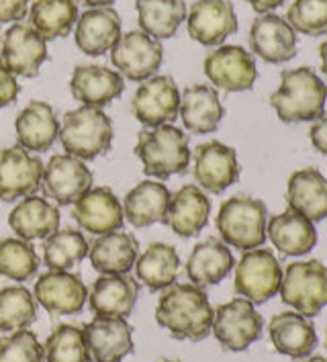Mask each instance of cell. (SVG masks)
Segmentation results:
<instances>
[{
  "instance_id": "6da1fadb",
  "label": "cell",
  "mask_w": 327,
  "mask_h": 362,
  "mask_svg": "<svg viewBox=\"0 0 327 362\" xmlns=\"http://www.w3.org/2000/svg\"><path fill=\"white\" fill-rule=\"evenodd\" d=\"M213 315L205 288L193 283H174L164 288L155 307V322L172 338L189 342H201L211 334Z\"/></svg>"
},
{
  "instance_id": "7a4b0ae2",
  "label": "cell",
  "mask_w": 327,
  "mask_h": 362,
  "mask_svg": "<svg viewBox=\"0 0 327 362\" xmlns=\"http://www.w3.org/2000/svg\"><path fill=\"white\" fill-rule=\"evenodd\" d=\"M327 100V84L311 68L283 70L280 84L270 96V105L283 123L317 121Z\"/></svg>"
},
{
  "instance_id": "3957f363",
  "label": "cell",
  "mask_w": 327,
  "mask_h": 362,
  "mask_svg": "<svg viewBox=\"0 0 327 362\" xmlns=\"http://www.w3.org/2000/svg\"><path fill=\"white\" fill-rule=\"evenodd\" d=\"M133 150L143 172L160 180L184 174L191 166L189 137L174 125H160L141 132Z\"/></svg>"
},
{
  "instance_id": "277c9868",
  "label": "cell",
  "mask_w": 327,
  "mask_h": 362,
  "mask_svg": "<svg viewBox=\"0 0 327 362\" xmlns=\"http://www.w3.org/2000/svg\"><path fill=\"white\" fill-rule=\"evenodd\" d=\"M268 209L260 199L235 194L219 207L215 226L221 240L231 248L248 250L262 248L266 242Z\"/></svg>"
},
{
  "instance_id": "5b68a950",
  "label": "cell",
  "mask_w": 327,
  "mask_h": 362,
  "mask_svg": "<svg viewBox=\"0 0 327 362\" xmlns=\"http://www.w3.org/2000/svg\"><path fill=\"white\" fill-rule=\"evenodd\" d=\"M59 141L66 153L80 160H95L111 150L113 123L102 109L82 105L64 115Z\"/></svg>"
},
{
  "instance_id": "8992f818",
  "label": "cell",
  "mask_w": 327,
  "mask_h": 362,
  "mask_svg": "<svg viewBox=\"0 0 327 362\" xmlns=\"http://www.w3.org/2000/svg\"><path fill=\"white\" fill-rule=\"evenodd\" d=\"M280 299L295 307L301 315L315 317L327 307V267L319 260L292 262L283 272Z\"/></svg>"
},
{
  "instance_id": "52a82bcc",
  "label": "cell",
  "mask_w": 327,
  "mask_h": 362,
  "mask_svg": "<svg viewBox=\"0 0 327 362\" xmlns=\"http://www.w3.org/2000/svg\"><path fill=\"white\" fill-rule=\"evenodd\" d=\"M235 293L254 305L266 303L278 295L283 283V268L268 248L248 250L235 264Z\"/></svg>"
},
{
  "instance_id": "ba28073f",
  "label": "cell",
  "mask_w": 327,
  "mask_h": 362,
  "mask_svg": "<svg viewBox=\"0 0 327 362\" xmlns=\"http://www.w3.org/2000/svg\"><path fill=\"white\" fill-rule=\"evenodd\" d=\"M264 320L256 311L254 303L244 297L231 299L215 309L211 332L223 350L242 352L248 350L251 344L262 338Z\"/></svg>"
},
{
  "instance_id": "9c48e42d",
  "label": "cell",
  "mask_w": 327,
  "mask_h": 362,
  "mask_svg": "<svg viewBox=\"0 0 327 362\" xmlns=\"http://www.w3.org/2000/svg\"><path fill=\"white\" fill-rule=\"evenodd\" d=\"M164 52L160 41L150 37L141 29L121 33L111 49V62L117 72L127 80L143 82L152 78L162 66Z\"/></svg>"
},
{
  "instance_id": "30bf717a",
  "label": "cell",
  "mask_w": 327,
  "mask_h": 362,
  "mask_svg": "<svg viewBox=\"0 0 327 362\" xmlns=\"http://www.w3.org/2000/svg\"><path fill=\"white\" fill-rule=\"evenodd\" d=\"M47 59V41L29 23H15L2 39L0 66L13 76L35 78Z\"/></svg>"
},
{
  "instance_id": "8fae6325",
  "label": "cell",
  "mask_w": 327,
  "mask_h": 362,
  "mask_svg": "<svg viewBox=\"0 0 327 362\" xmlns=\"http://www.w3.org/2000/svg\"><path fill=\"white\" fill-rule=\"evenodd\" d=\"M178 109L180 90L170 76H152L143 80L131 98V113L150 129L170 125L178 117Z\"/></svg>"
},
{
  "instance_id": "7c38bea8",
  "label": "cell",
  "mask_w": 327,
  "mask_h": 362,
  "mask_svg": "<svg viewBox=\"0 0 327 362\" xmlns=\"http://www.w3.org/2000/svg\"><path fill=\"white\" fill-rule=\"evenodd\" d=\"M193 176L205 192L221 194L239 180V162L231 146L217 139L196 146L193 152Z\"/></svg>"
},
{
  "instance_id": "4fadbf2b",
  "label": "cell",
  "mask_w": 327,
  "mask_h": 362,
  "mask_svg": "<svg viewBox=\"0 0 327 362\" xmlns=\"http://www.w3.org/2000/svg\"><path fill=\"white\" fill-rule=\"evenodd\" d=\"M93 180L95 176L84 160L70 153H58L43 166L41 189L58 205H74L84 192L93 189Z\"/></svg>"
},
{
  "instance_id": "5bb4252c",
  "label": "cell",
  "mask_w": 327,
  "mask_h": 362,
  "mask_svg": "<svg viewBox=\"0 0 327 362\" xmlns=\"http://www.w3.org/2000/svg\"><path fill=\"white\" fill-rule=\"evenodd\" d=\"M205 76L225 93L250 90L258 78L256 59L239 45H221L205 57Z\"/></svg>"
},
{
  "instance_id": "9a60e30c",
  "label": "cell",
  "mask_w": 327,
  "mask_h": 362,
  "mask_svg": "<svg viewBox=\"0 0 327 362\" xmlns=\"http://www.w3.org/2000/svg\"><path fill=\"white\" fill-rule=\"evenodd\" d=\"M43 162L20 146L0 150V199L6 203L35 194L41 189Z\"/></svg>"
},
{
  "instance_id": "2e32d148",
  "label": "cell",
  "mask_w": 327,
  "mask_h": 362,
  "mask_svg": "<svg viewBox=\"0 0 327 362\" xmlns=\"http://www.w3.org/2000/svg\"><path fill=\"white\" fill-rule=\"evenodd\" d=\"M82 332L93 362H123L133 354V327L123 317H95Z\"/></svg>"
},
{
  "instance_id": "e0dca14e",
  "label": "cell",
  "mask_w": 327,
  "mask_h": 362,
  "mask_svg": "<svg viewBox=\"0 0 327 362\" xmlns=\"http://www.w3.org/2000/svg\"><path fill=\"white\" fill-rule=\"evenodd\" d=\"M189 35L201 45H221L237 31V17L230 0H196L186 11Z\"/></svg>"
},
{
  "instance_id": "ac0fdd59",
  "label": "cell",
  "mask_w": 327,
  "mask_h": 362,
  "mask_svg": "<svg viewBox=\"0 0 327 362\" xmlns=\"http://www.w3.org/2000/svg\"><path fill=\"white\" fill-rule=\"evenodd\" d=\"M72 215L80 228L95 235L117 231L125 223L123 203L117 199V194L109 187L88 189L74 203Z\"/></svg>"
},
{
  "instance_id": "d6986e66",
  "label": "cell",
  "mask_w": 327,
  "mask_h": 362,
  "mask_svg": "<svg viewBox=\"0 0 327 362\" xmlns=\"http://www.w3.org/2000/svg\"><path fill=\"white\" fill-rule=\"evenodd\" d=\"M250 47L268 64H285L297 54V31L280 15H260L250 27Z\"/></svg>"
},
{
  "instance_id": "ffe728a7",
  "label": "cell",
  "mask_w": 327,
  "mask_h": 362,
  "mask_svg": "<svg viewBox=\"0 0 327 362\" xmlns=\"http://www.w3.org/2000/svg\"><path fill=\"white\" fill-rule=\"evenodd\" d=\"M35 299L45 311L54 315L80 313L88 299L86 285L76 274L64 270H49L35 283Z\"/></svg>"
},
{
  "instance_id": "44dd1931",
  "label": "cell",
  "mask_w": 327,
  "mask_h": 362,
  "mask_svg": "<svg viewBox=\"0 0 327 362\" xmlns=\"http://www.w3.org/2000/svg\"><path fill=\"white\" fill-rule=\"evenodd\" d=\"M211 201L196 185H184L170 194L164 223L180 238H194L209 223Z\"/></svg>"
},
{
  "instance_id": "7402d4cb",
  "label": "cell",
  "mask_w": 327,
  "mask_h": 362,
  "mask_svg": "<svg viewBox=\"0 0 327 362\" xmlns=\"http://www.w3.org/2000/svg\"><path fill=\"white\" fill-rule=\"evenodd\" d=\"M139 295V283L129 274H100L88 293V305L95 317H123L133 311Z\"/></svg>"
},
{
  "instance_id": "603a6c76",
  "label": "cell",
  "mask_w": 327,
  "mask_h": 362,
  "mask_svg": "<svg viewBox=\"0 0 327 362\" xmlns=\"http://www.w3.org/2000/svg\"><path fill=\"white\" fill-rule=\"evenodd\" d=\"M125 90V78L115 70L98 64L78 66L70 78V93L84 107L102 109L111 105Z\"/></svg>"
},
{
  "instance_id": "cb8c5ba5",
  "label": "cell",
  "mask_w": 327,
  "mask_h": 362,
  "mask_svg": "<svg viewBox=\"0 0 327 362\" xmlns=\"http://www.w3.org/2000/svg\"><path fill=\"white\" fill-rule=\"evenodd\" d=\"M178 115L182 125L194 135L213 134L221 121L225 109L221 105L219 93L207 84H193L182 90Z\"/></svg>"
},
{
  "instance_id": "d4e9b609",
  "label": "cell",
  "mask_w": 327,
  "mask_h": 362,
  "mask_svg": "<svg viewBox=\"0 0 327 362\" xmlns=\"http://www.w3.org/2000/svg\"><path fill=\"white\" fill-rule=\"evenodd\" d=\"M17 141L27 152H47L59 137V121L52 105L31 100L15 121Z\"/></svg>"
},
{
  "instance_id": "484cf974",
  "label": "cell",
  "mask_w": 327,
  "mask_h": 362,
  "mask_svg": "<svg viewBox=\"0 0 327 362\" xmlns=\"http://www.w3.org/2000/svg\"><path fill=\"white\" fill-rule=\"evenodd\" d=\"M270 340L276 352L290 358H307L317 346V334L311 320L299 311L276 313L268 325Z\"/></svg>"
},
{
  "instance_id": "4316f807",
  "label": "cell",
  "mask_w": 327,
  "mask_h": 362,
  "mask_svg": "<svg viewBox=\"0 0 327 362\" xmlns=\"http://www.w3.org/2000/svg\"><path fill=\"white\" fill-rule=\"evenodd\" d=\"M121 37V19L111 6L88 8L76 21L78 49L86 56H105Z\"/></svg>"
},
{
  "instance_id": "83f0119b",
  "label": "cell",
  "mask_w": 327,
  "mask_h": 362,
  "mask_svg": "<svg viewBox=\"0 0 327 362\" xmlns=\"http://www.w3.org/2000/svg\"><path fill=\"white\" fill-rule=\"evenodd\" d=\"M8 226L25 242L45 240L59 229V209L43 197L29 194L11 211Z\"/></svg>"
},
{
  "instance_id": "f1b7e54d",
  "label": "cell",
  "mask_w": 327,
  "mask_h": 362,
  "mask_svg": "<svg viewBox=\"0 0 327 362\" xmlns=\"http://www.w3.org/2000/svg\"><path fill=\"white\" fill-rule=\"evenodd\" d=\"M139 256V244L129 231H111L88 244V258L100 274H127Z\"/></svg>"
},
{
  "instance_id": "f546056e",
  "label": "cell",
  "mask_w": 327,
  "mask_h": 362,
  "mask_svg": "<svg viewBox=\"0 0 327 362\" xmlns=\"http://www.w3.org/2000/svg\"><path fill=\"white\" fill-rule=\"evenodd\" d=\"M289 209L301 213L309 221L327 219V178L317 168H303L290 174L287 187Z\"/></svg>"
},
{
  "instance_id": "4dcf8cb0",
  "label": "cell",
  "mask_w": 327,
  "mask_h": 362,
  "mask_svg": "<svg viewBox=\"0 0 327 362\" xmlns=\"http://www.w3.org/2000/svg\"><path fill=\"white\" fill-rule=\"evenodd\" d=\"M266 235L274 244V248H278V252H283L285 256H303L317 244L315 223L292 209L270 217L266 223Z\"/></svg>"
},
{
  "instance_id": "1f68e13d",
  "label": "cell",
  "mask_w": 327,
  "mask_h": 362,
  "mask_svg": "<svg viewBox=\"0 0 327 362\" xmlns=\"http://www.w3.org/2000/svg\"><path fill=\"white\" fill-rule=\"evenodd\" d=\"M235 267L233 254L223 240L209 238L196 244L186 262V274L196 286L219 285Z\"/></svg>"
},
{
  "instance_id": "d6a6232c",
  "label": "cell",
  "mask_w": 327,
  "mask_h": 362,
  "mask_svg": "<svg viewBox=\"0 0 327 362\" xmlns=\"http://www.w3.org/2000/svg\"><path fill=\"white\" fill-rule=\"evenodd\" d=\"M168 203H170V191L164 182L143 180L125 194L123 213L133 228H148L157 221H164Z\"/></svg>"
},
{
  "instance_id": "836d02e7",
  "label": "cell",
  "mask_w": 327,
  "mask_h": 362,
  "mask_svg": "<svg viewBox=\"0 0 327 362\" xmlns=\"http://www.w3.org/2000/svg\"><path fill=\"white\" fill-rule=\"evenodd\" d=\"M133 268L137 281L148 291L157 293L174 285L180 270V256L170 244L154 242L137 256Z\"/></svg>"
},
{
  "instance_id": "e575fe53",
  "label": "cell",
  "mask_w": 327,
  "mask_h": 362,
  "mask_svg": "<svg viewBox=\"0 0 327 362\" xmlns=\"http://www.w3.org/2000/svg\"><path fill=\"white\" fill-rule=\"evenodd\" d=\"M139 29L155 41L176 35L186 21V4L182 0H135Z\"/></svg>"
},
{
  "instance_id": "d590c367",
  "label": "cell",
  "mask_w": 327,
  "mask_h": 362,
  "mask_svg": "<svg viewBox=\"0 0 327 362\" xmlns=\"http://www.w3.org/2000/svg\"><path fill=\"white\" fill-rule=\"evenodd\" d=\"M76 21V0H35L29 8V25L45 41L70 35Z\"/></svg>"
},
{
  "instance_id": "8d00e7d4",
  "label": "cell",
  "mask_w": 327,
  "mask_h": 362,
  "mask_svg": "<svg viewBox=\"0 0 327 362\" xmlns=\"http://www.w3.org/2000/svg\"><path fill=\"white\" fill-rule=\"evenodd\" d=\"M86 256H88V242L78 229H58L49 238H45L43 262L49 270L68 272L70 268L80 264Z\"/></svg>"
},
{
  "instance_id": "74e56055",
  "label": "cell",
  "mask_w": 327,
  "mask_h": 362,
  "mask_svg": "<svg viewBox=\"0 0 327 362\" xmlns=\"http://www.w3.org/2000/svg\"><path fill=\"white\" fill-rule=\"evenodd\" d=\"M37 320V299L27 286H6L0 291V332L27 329Z\"/></svg>"
},
{
  "instance_id": "f35d334b",
  "label": "cell",
  "mask_w": 327,
  "mask_h": 362,
  "mask_svg": "<svg viewBox=\"0 0 327 362\" xmlns=\"http://www.w3.org/2000/svg\"><path fill=\"white\" fill-rule=\"evenodd\" d=\"M39 258L35 248L20 240L6 238L0 242V274L11 281H29L37 274Z\"/></svg>"
},
{
  "instance_id": "ab89813d",
  "label": "cell",
  "mask_w": 327,
  "mask_h": 362,
  "mask_svg": "<svg viewBox=\"0 0 327 362\" xmlns=\"http://www.w3.org/2000/svg\"><path fill=\"white\" fill-rule=\"evenodd\" d=\"M45 362H93L82 327L70 324L58 325L43 346Z\"/></svg>"
},
{
  "instance_id": "60d3db41",
  "label": "cell",
  "mask_w": 327,
  "mask_h": 362,
  "mask_svg": "<svg viewBox=\"0 0 327 362\" xmlns=\"http://www.w3.org/2000/svg\"><path fill=\"white\" fill-rule=\"evenodd\" d=\"M289 25L303 35H326L327 33V0H295L287 11Z\"/></svg>"
},
{
  "instance_id": "b9f144b4",
  "label": "cell",
  "mask_w": 327,
  "mask_h": 362,
  "mask_svg": "<svg viewBox=\"0 0 327 362\" xmlns=\"http://www.w3.org/2000/svg\"><path fill=\"white\" fill-rule=\"evenodd\" d=\"M43 346L29 329H19L0 338V362H43Z\"/></svg>"
},
{
  "instance_id": "7bdbcfd3",
  "label": "cell",
  "mask_w": 327,
  "mask_h": 362,
  "mask_svg": "<svg viewBox=\"0 0 327 362\" xmlns=\"http://www.w3.org/2000/svg\"><path fill=\"white\" fill-rule=\"evenodd\" d=\"M19 96V82L17 76H13L11 72H6L0 66V109L13 105Z\"/></svg>"
},
{
  "instance_id": "ee69618b",
  "label": "cell",
  "mask_w": 327,
  "mask_h": 362,
  "mask_svg": "<svg viewBox=\"0 0 327 362\" xmlns=\"http://www.w3.org/2000/svg\"><path fill=\"white\" fill-rule=\"evenodd\" d=\"M29 0H0V23H19L25 19Z\"/></svg>"
},
{
  "instance_id": "f6af8a7d",
  "label": "cell",
  "mask_w": 327,
  "mask_h": 362,
  "mask_svg": "<svg viewBox=\"0 0 327 362\" xmlns=\"http://www.w3.org/2000/svg\"><path fill=\"white\" fill-rule=\"evenodd\" d=\"M309 139L317 152L327 156V115H321L317 121H313L309 129Z\"/></svg>"
},
{
  "instance_id": "bcb514c9",
  "label": "cell",
  "mask_w": 327,
  "mask_h": 362,
  "mask_svg": "<svg viewBox=\"0 0 327 362\" xmlns=\"http://www.w3.org/2000/svg\"><path fill=\"white\" fill-rule=\"evenodd\" d=\"M246 2L250 4L256 13H260V15H266V13H270V11H274V8L283 6L287 0H246Z\"/></svg>"
},
{
  "instance_id": "7dc6e473",
  "label": "cell",
  "mask_w": 327,
  "mask_h": 362,
  "mask_svg": "<svg viewBox=\"0 0 327 362\" xmlns=\"http://www.w3.org/2000/svg\"><path fill=\"white\" fill-rule=\"evenodd\" d=\"M115 0H76V4H84L88 8H105V6H111Z\"/></svg>"
},
{
  "instance_id": "c3c4849f",
  "label": "cell",
  "mask_w": 327,
  "mask_h": 362,
  "mask_svg": "<svg viewBox=\"0 0 327 362\" xmlns=\"http://www.w3.org/2000/svg\"><path fill=\"white\" fill-rule=\"evenodd\" d=\"M319 57H321V70H323V74H327V37L319 45Z\"/></svg>"
},
{
  "instance_id": "681fc988",
  "label": "cell",
  "mask_w": 327,
  "mask_h": 362,
  "mask_svg": "<svg viewBox=\"0 0 327 362\" xmlns=\"http://www.w3.org/2000/svg\"><path fill=\"white\" fill-rule=\"evenodd\" d=\"M303 362H327L326 356H307V358H303Z\"/></svg>"
},
{
  "instance_id": "f907efd6",
  "label": "cell",
  "mask_w": 327,
  "mask_h": 362,
  "mask_svg": "<svg viewBox=\"0 0 327 362\" xmlns=\"http://www.w3.org/2000/svg\"><path fill=\"white\" fill-rule=\"evenodd\" d=\"M160 362H178V361H160Z\"/></svg>"
},
{
  "instance_id": "816d5d0a",
  "label": "cell",
  "mask_w": 327,
  "mask_h": 362,
  "mask_svg": "<svg viewBox=\"0 0 327 362\" xmlns=\"http://www.w3.org/2000/svg\"><path fill=\"white\" fill-rule=\"evenodd\" d=\"M326 344H327V332H326Z\"/></svg>"
}]
</instances>
